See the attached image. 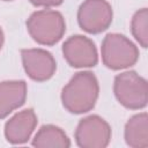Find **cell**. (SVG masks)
<instances>
[{
	"label": "cell",
	"instance_id": "cell-16",
	"mask_svg": "<svg viewBox=\"0 0 148 148\" xmlns=\"http://www.w3.org/2000/svg\"><path fill=\"white\" fill-rule=\"evenodd\" d=\"M3 1H13V0H3Z\"/></svg>",
	"mask_w": 148,
	"mask_h": 148
},
{
	"label": "cell",
	"instance_id": "cell-5",
	"mask_svg": "<svg viewBox=\"0 0 148 148\" xmlns=\"http://www.w3.org/2000/svg\"><path fill=\"white\" fill-rule=\"evenodd\" d=\"M111 136V126L104 118L97 114L82 118L74 134L75 142L81 148H105L109 146Z\"/></svg>",
	"mask_w": 148,
	"mask_h": 148
},
{
	"label": "cell",
	"instance_id": "cell-12",
	"mask_svg": "<svg viewBox=\"0 0 148 148\" xmlns=\"http://www.w3.org/2000/svg\"><path fill=\"white\" fill-rule=\"evenodd\" d=\"M31 145L37 148H68L71 140L62 128L56 125H44L35 134Z\"/></svg>",
	"mask_w": 148,
	"mask_h": 148
},
{
	"label": "cell",
	"instance_id": "cell-4",
	"mask_svg": "<svg viewBox=\"0 0 148 148\" xmlns=\"http://www.w3.org/2000/svg\"><path fill=\"white\" fill-rule=\"evenodd\" d=\"M113 94L124 108L141 110L148 103L147 80L134 71H125L114 76Z\"/></svg>",
	"mask_w": 148,
	"mask_h": 148
},
{
	"label": "cell",
	"instance_id": "cell-10",
	"mask_svg": "<svg viewBox=\"0 0 148 148\" xmlns=\"http://www.w3.org/2000/svg\"><path fill=\"white\" fill-rule=\"evenodd\" d=\"M28 94L23 80H8L0 82V119L8 117L14 110L21 108Z\"/></svg>",
	"mask_w": 148,
	"mask_h": 148
},
{
	"label": "cell",
	"instance_id": "cell-7",
	"mask_svg": "<svg viewBox=\"0 0 148 148\" xmlns=\"http://www.w3.org/2000/svg\"><path fill=\"white\" fill-rule=\"evenodd\" d=\"M62 56L71 67L90 68L98 62V52L95 43L83 35L68 37L62 44Z\"/></svg>",
	"mask_w": 148,
	"mask_h": 148
},
{
	"label": "cell",
	"instance_id": "cell-8",
	"mask_svg": "<svg viewBox=\"0 0 148 148\" xmlns=\"http://www.w3.org/2000/svg\"><path fill=\"white\" fill-rule=\"evenodd\" d=\"M21 59L25 74L37 82L50 80L57 71V61L52 53L40 47L21 50Z\"/></svg>",
	"mask_w": 148,
	"mask_h": 148
},
{
	"label": "cell",
	"instance_id": "cell-1",
	"mask_svg": "<svg viewBox=\"0 0 148 148\" xmlns=\"http://www.w3.org/2000/svg\"><path fill=\"white\" fill-rule=\"evenodd\" d=\"M99 95V84L96 75L90 71L75 73L61 90L64 108L74 114L87 113L96 105Z\"/></svg>",
	"mask_w": 148,
	"mask_h": 148
},
{
	"label": "cell",
	"instance_id": "cell-15",
	"mask_svg": "<svg viewBox=\"0 0 148 148\" xmlns=\"http://www.w3.org/2000/svg\"><path fill=\"white\" fill-rule=\"evenodd\" d=\"M3 43H5V34H3V31H2V29L0 27V50L2 49Z\"/></svg>",
	"mask_w": 148,
	"mask_h": 148
},
{
	"label": "cell",
	"instance_id": "cell-9",
	"mask_svg": "<svg viewBox=\"0 0 148 148\" xmlns=\"http://www.w3.org/2000/svg\"><path fill=\"white\" fill-rule=\"evenodd\" d=\"M37 116L32 109H24L15 113L5 124V138L12 145L25 143L37 126Z\"/></svg>",
	"mask_w": 148,
	"mask_h": 148
},
{
	"label": "cell",
	"instance_id": "cell-13",
	"mask_svg": "<svg viewBox=\"0 0 148 148\" xmlns=\"http://www.w3.org/2000/svg\"><path fill=\"white\" fill-rule=\"evenodd\" d=\"M131 31L140 46L146 49L148 45V9L146 7L136 10L132 16Z\"/></svg>",
	"mask_w": 148,
	"mask_h": 148
},
{
	"label": "cell",
	"instance_id": "cell-3",
	"mask_svg": "<svg viewBox=\"0 0 148 148\" xmlns=\"http://www.w3.org/2000/svg\"><path fill=\"white\" fill-rule=\"evenodd\" d=\"M101 56L105 67L112 71H120L135 65L140 52L138 46L125 35L111 32L102 42Z\"/></svg>",
	"mask_w": 148,
	"mask_h": 148
},
{
	"label": "cell",
	"instance_id": "cell-6",
	"mask_svg": "<svg viewBox=\"0 0 148 148\" xmlns=\"http://www.w3.org/2000/svg\"><path fill=\"white\" fill-rule=\"evenodd\" d=\"M113 10L106 0H84L77 9V23L88 34H101L112 23Z\"/></svg>",
	"mask_w": 148,
	"mask_h": 148
},
{
	"label": "cell",
	"instance_id": "cell-2",
	"mask_svg": "<svg viewBox=\"0 0 148 148\" xmlns=\"http://www.w3.org/2000/svg\"><path fill=\"white\" fill-rule=\"evenodd\" d=\"M27 30L36 43L52 46L64 37L66 22L60 12L44 8L34 12L29 16L27 20Z\"/></svg>",
	"mask_w": 148,
	"mask_h": 148
},
{
	"label": "cell",
	"instance_id": "cell-11",
	"mask_svg": "<svg viewBox=\"0 0 148 148\" xmlns=\"http://www.w3.org/2000/svg\"><path fill=\"white\" fill-rule=\"evenodd\" d=\"M124 139L132 148L148 147V114L140 112L132 116L125 124Z\"/></svg>",
	"mask_w": 148,
	"mask_h": 148
},
{
	"label": "cell",
	"instance_id": "cell-14",
	"mask_svg": "<svg viewBox=\"0 0 148 148\" xmlns=\"http://www.w3.org/2000/svg\"><path fill=\"white\" fill-rule=\"evenodd\" d=\"M29 1L35 7H43V8L58 7L64 2V0H29Z\"/></svg>",
	"mask_w": 148,
	"mask_h": 148
}]
</instances>
